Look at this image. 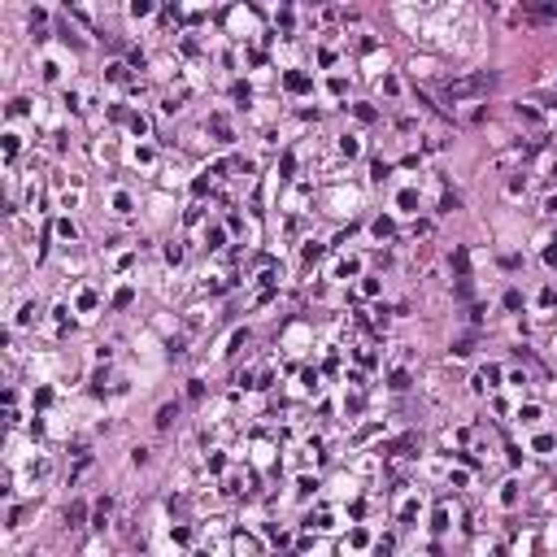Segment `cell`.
I'll list each match as a JSON object with an SVG mask.
<instances>
[{"instance_id":"6da1fadb","label":"cell","mask_w":557,"mask_h":557,"mask_svg":"<svg viewBox=\"0 0 557 557\" xmlns=\"http://www.w3.org/2000/svg\"><path fill=\"white\" fill-rule=\"evenodd\" d=\"M483 87H488V74H475V79H457V83H448L444 96H448V100H466V96H479Z\"/></svg>"},{"instance_id":"7a4b0ae2","label":"cell","mask_w":557,"mask_h":557,"mask_svg":"<svg viewBox=\"0 0 557 557\" xmlns=\"http://www.w3.org/2000/svg\"><path fill=\"white\" fill-rule=\"evenodd\" d=\"M175 414H179L175 405H166V409H161V414H157V427H170V418H175Z\"/></svg>"}]
</instances>
